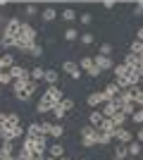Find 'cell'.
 <instances>
[{"label":"cell","instance_id":"1","mask_svg":"<svg viewBox=\"0 0 143 160\" xmlns=\"http://www.w3.org/2000/svg\"><path fill=\"white\" fill-rule=\"evenodd\" d=\"M36 43V29L29 24V22H24L21 24V33H19V38H17V50H21V53H29L31 50V46Z\"/></svg>","mask_w":143,"mask_h":160},{"label":"cell","instance_id":"2","mask_svg":"<svg viewBox=\"0 0 143 160\" xmlns=\"http://www.w3.org/2000/svg\"><path fill=\"white\" fill-rule=\"evenodd\" d=\"M21 24H24V22H21L19 17H10L7 24H5V29H2V36L17 41V38H19V33H21Z\"/></svg>","mask_w":143,"mask_h":160},{"label":"cell","instance_id":"3","mask_svg":"<svg viewBox=\"0 0 143 160\" xmlns=\"http://www.w3.org/2000/svg\"><path fill=\"white\" fill-rule=\"evenodd\" d=\"M98 129L95 127H91V124H86V127H81V146H86V148H91V146H95L98 143Z\"/></svg>","mask_w":143,"mask_h":160},{"label":"cell","instance_id":"4","mask_svg":"<svg viewBox=\"0 0 143 160\" xmlns=\"http://www.w3.org/2000/svg\"><path fill=\"white\" fill-rule=\"evenodd\" d=\"M12 93L17 100H21V103H26V100H31V91H29V81H14L12 84Z\"/></svg>","mask_w":143,"mask_h":160},{"label":"cell","instance_id":"5","mask_svg":"<svg viewBox=\"0 0 143 160\" xmlns=\"http://www.w3.org/2000/svg\"><path fill=\"white\" fill-rule=\"evenodd\" d=\"M26 136H29V139H34V141H43V139H48V134L43 132L41 122H31V124L26 127Z\"/></svg>","mask_w":143,"mask_h":160},{"label":"cell","instance_id":"6","mask_svg":"<svg viewBox=\"0 0 143 160\" xmlns=\"http://www.w3.org/2000/svg\"><path fill=\"white\" fill-rule=\"evenodd\" d=\"M10 74H12V79H14V81H31V69H29V67L14 65L12 69H10Z\"/></svg>","mask_w":143,"mask_h":160},{"label":"cell","instance_id":"7","mask_svg":"<svg viewBox=\"0 0 143 160\" xmlns=\"http://www.w3.org/2000/svg\"><path fill=\"white\" fill-rule=\"evenodd\" d=\"M57 105H60V103H55L53 98H48V96L43 93L41 98H38V105H36V110H38L41 115H45V112H53V110H55Z\"/></svg>","mask_w":143,"mask_h":160},{"label":"cell","instance_id":"8","mask_svg":"<svg viewBox=\"0 0 143 160\" xmlns=\"http://www.w3.org/2000/svg\"><path fill=\"white\" fill-rule=\"evenodd\" d=\"M105 103H107V98H105V93H102V91H93V93H88V98H86V105H91L93 110L102 108Z\"/></svg>","mask_w":143,"mask_h":160},{"label":"cell","instance_id":"9","mask_svg":"<svg viewBox=\"0 0 143 160\" xmlns=\"http://www.w3.org/2000/svg\"><path fill=\"white\" fill-rule=\"evenodd\" d=\"M93 62H95V67L100 69V72H105V69H115V60L112 58H107V55H95L93 58Z\"/></svg>","mask_w":143,"mask_h":160},{"label":"cell","instance_id":"10","mask_svg":"<svg viewBox=\"0 0 143 160\" xmlns=\"http://www.w3.org/2000/svg\"><path fill=\"white\" fill-rule=\"evenodd\" d=\"M62 72H67L72 79H81V67L76 65V62H72V60L62 62Z\"/></svg>","mask_w":143,"mask_h":160},{"label":"cell","instance_id":"11","mask_svg":"<svg viewBox=\"0 0 143 160\" xmlns=\"http://www.w3.org/2000/svg\"><path fill=\"white\" fill-rule=\"evenodd\" d=\"M112 139L117 141V143H131L134 141V134L129 132V129H124V127H119L115 134H112Z\"/></svg>","mask_w":143,"mask_h":160},{"label":"cell","instance_id":"12","mask_svg":"<svg viewBox=\"0 0 143 160\" xmlns=\"http://www.w3.org/2000/svg\"><path fill=\"white\" fill-rule=\"evenodd\" d=\"M102 93H105V98H107V100H117L119 96L124 93V91L117 86V81H112V84H107V86L102 88Z\"/></svg>","mask_w":143,"mask_h":160},{"label":"cell","instance_id":"13","mask_svg":"<svg viewBox=\"0 0 143 160\" xmlns=\"http://www.w3.org/2000/svg\"><path fill=\"white\" fill-rule=\"evenodd\" d=\"M14 65H17V62H14L12 53H2V55H0V72H10Z\"/></svg>","mask_w":143,"mask_h":160},{"label":"cell","instance_id":"14","mask_svg":"<svg viewBox=\"0 0 143 160\" xmlns=\"http://www.w3.org/2000/svg\"><path fill=\"white\" fill-rule=\"evenodd\" d=\"M43 93H45L48 98H53L55 103H62V100H64V96H62V88H60V86H48Z\"/></svg>","mask_w":143,"mask_h":160},{"label":"cell","instance_id":"15","mask_svg":"<svg viewBox=\"0 0 143 160\" xmlns=\"http://www.w3.org/2000/svg\"><path fill=\"white\" fill-rule=\"evenodd\" d=\"M117 129H119V127L115 124V120H112V117H105V120H102V124L98 127V132H102V134H115Z\"/></svg>","mask_w":143,"mask_h":160},{"label":"cell","instance_id":"16","mask_svg":"<svg viewBox=\"0 0 143 160\" xmlns=\"http://www.w3.org/2000/svg\"><path fill=\"white\" fill-rule=\"evenodd\" d=\"M100 112L105 115V117H115V115L119 112V105H117L115 100H107V103H105V105L100 108Z\"/></svg>","mask_w":143,"mask_h":160},{"label":"cell","instance_id":"17","mask_svg":"<svg viewBox=\"0 0 143 160\" xmlns=\"http://www.w3.org/2000/svg\"><path fill=\"white\" fill-rule=\"evenodd\" d=\"M48 136H50V139H62V136H64V124H62V122H53Z\"/></svg>","mask_w":143,"mask_h":160},{"label":"cell","instance_id":"18","mask_svg":"<svg viewBox=\"0 0 143 160\" xmlns=\"http://www.w3.org/2000/svg\"><path fill=\"white\" fill-rule=\"evenodd\" d=\"M48 155H50V158H55V160L64 158V146H62V143H50V148H48Z\"/></svg>","mask_w":143,"mask_h":160},{"label":"cell","instance_id":"19","mask_svg":"<svg viewBox=\"0 0 143 160\" xmlns=\"http://www.w3.org/2000/svg\"><path fill=\"white\" fill-rule=\"evenodd\" d=\"M112 72H115V79H122V77H129V74L134 72V69H131L129 65L119 62V65H115V69H112Z\"/></svg>","mask_w":143,"mask_h":160},{"label":"cell","instance_id":"20","mask_svg":"<svg viewBox=\"0 0 143 160\" xmlns=\"http://www.w3.org/2000/svg\"><path fill=\"white\" fill-rule=\"evenodd\" d=\"M102 120H105V115H102L100 110H91V115H88V124H91V127L98 129L102 124Z\"/></svg>","mask_w":143,"mask_h":160},{"label":"cell","instance_id":"21","mask_svg":"<svg viewBox=\"0 0 143 160\" xmlns=\"http://www.w3.org/2000/svg\"><path fill=\"white\" fill-rule=\"evenodd\" d=\"M129 158V143H117L115 146V160H126Z\"/></svg>","mask_w":143,"mask_h":160},{"label":"cell","instance_id":"22","mask_svg":"<svg viewBox=\"0 0 143 160\" xmlns=\"http://www.w3.org/2000/svg\"><path fill=\"white\" fill-rule=\"evenodd\" d=\"M57 14H60V12H57L53 5H48V7H43L41 19H43V22H55V19H57Z\"/></svg>","mask_w":143,"mask_h":160},{"label":"cell","instance_id":"23","mask_svg":"<svg viewBox=\"0 0 143 160\" xmlns=\"http://www.w3.org/2000/svg\"><path fill=\"white\" fill-rule=\"evenodd\" d=\"M60 17H62V22H67V24H72V22H74L76 17H79V14H76V10H74V7H64V10L60 12Z\"/></svg>","mask_w":143,"mask_h":160},{"label":"cell","instance_id":"24","mask_svg":"<svg viewBox=\"0 0 143 160\" xmlns=\"http://www.w3.org/2000/svg\"><path fill=\"white\" fill-rule=\"evenodd\" d=\"M57 79H60V74L55 72V69H45V79L43 81H45L48 86H57Z\"/></svg>","mask_w":143,"mask_h":160},{"label":"cell","instance_id":"25","mask_svg":"<svg viewBox=\"0 0 143 160\" xmlns=\"http://www.w3.org/2000/svg\"><path fill=\"white\" fill-rule=\"evenodd\" d=\"M124 65H129L131 69H136V67H141V58H138V55H134V53H129L126 58H124Z\"/></svg>","mask_w":143,"mask_h":160},{"label":"cell","instance_id":"26","mask_svg":"<svg viewBox=\"0 0 143 160\" xmlns=\"http://www.w3.org/2000/svg\"><path fill=\"white\" fill-rule=\"evenodd\" d=\"M143 151V143H138V141H131L129 143V158H138Z\"/></svg>","mask_w":143,"mask_h":160},{"label":"cell","instance_id":"27","mask_svg":"<svg viewBox=\"0 0 143 160\" xmlns=\"http://www.w3.org/2000/svg\"><path fill=\"white\" fill-rule=\"evenodd\" d=\"M45 79V69L43 67H31V81H43Z\"/></svg>","mask_w":143,"mask_h":160},{"label":"cell","instance_id":"28","mask_svg":"<svg viewBox=\"0 0 143 160\" xmlns=\"http://www.w3.org/2000/svg\"><path fill=\"white\" fill-rule=\"evenodd\" d=\"M79 36H81V33L76 31L74 27H69V29H64V41H79Z\"/></svg>","mask_w":143,"mask_h":160},{"label":"cell","instance_id":"29","mask_svg":"<svg viewBox=\"0 0 143 160\" xmlns=\"http://www.w3.org/2000/svg\"><path fill=\"white\" fill-rule=\"evenodd\" d=\"M0 84H2V86H12V84H14L12 74H10V72H0Z\"/></svg>","mask_w":143,"mask_h":160},{"label":"cell","instance_id":"30","mask_svg":"<svg viewBox=\"0 0 143 160\" xmlns=\"http://www.w3.org/2000/svg\"><path fill=\"white\" fill-rule=\"evenodd\" d=\"M79 38H81V43H83V46H91V43L95 41V36H93L91 31H83L81 36H79Z\"/></svg>","mask_w":143,"mask_h":160},{"label":"cell","instance_id":"31","mask_svg":"<svg viewBox=\"0 0 143 160\" xmlns=\"http://www.w3.org/2000/svg\"><path fill=\"white\" fill-rule=\"evenodd\" d=\"M17 41L14 38H7V36H0V48H14Z\"/></svg>","mask_w":143,"mask_h":160},{"label":"cell","instance_id":"32","mask_svg":"<svg viewBox=\"0 0 143 160\" xmlns=\"http://www.w3.org/2000/svg\"><path fill=\"white\" fill-rule=\"evenodd\" d=\"M83 69V72H88L91 67H95V62H93V58H81V65H79Z\"/></svg>","mask_w":143,"mask_h":160},{"label":"cell","instance_id":"33","mask_svg":"<svg viewBox=\"0 0 143 160\" xmlns=\"http://www.w3.org/2000/svg\"><path fill=\"white\" fill-rule=\"evenodd\" d=\"M112 120H115V124H117V127H124V122L129 120V117H126V115H124L122 110H119V112H117L115 117H112Z\"/></svg>","mask_w":143,"mask_h":160},{"label":"cell","instance_id":"34","mask_svg":"<svg viewBox=\"0 0 143 160\" xmlns=\"http://www.w3.org/2000/svg\"><path fill=\"white\" fill-rule=\"evenodd\" d=\"M131 120L136 122V124H143V108H141V105H138V108H136V112L131 115Z\"/></svg>","mask_w":143,"mask_h":160},{"label":"cell","instance_id":"35","mask_svg":"<svg viewBox=\"0 0 143 160\" xmlns=\"http://www.w3.org/2000/svg\"><path fill=\"white\" fill-rule=\"evenodd\" d=\"M110 141H115L112 139V134H98V143H100V146H105V143H110Z\"/></svg>","mask_w":143,"mask_h":160},{"label":"cell","instance_id":"36","mask_svg":"<svg viewBox=\"0 0 143 160\" xmlns=\"http://www.w3.org/2000/svg\"><path fill=\"white\" fill-rule=\"evenodd\" d=\"M29 55H34V58H41V55H43V48L38 46V43H34V46H31V50H29Z\"/></svg>","mask_w":143,"mask_h":160},{"label":"cell","instance_id":"37","mask_svg":"<svg viewBox=\"0 0 143 160\" xmlns=\"http://www.w3.org/2000/svg\"><path fill=\"white\" fill-rule=\"evenodd\" d=\"M53 115H55V117H57V120H62V117L67 115V110L62 108V103H60V105H57V108H55V110H53Z\"/></svg>","mask_w":143,"mask_h":160},{"label":"cell","instance_id":"38","mask_svg":"<svg viewBox=\"0 0 143 160\" xmlns=\"http://www.w3.org/2000/svg\"><path fill=\"white\" fill-rule=\"evenodd\" d=\"M24 14H26V17H34V14H38V7L36 5H26L24 7Z\"/></svg>","mask_w":143,"mask_h":160},{"label":"cell","instance_id":"39","mask_svg":"<svg viewBox=\"0 0 143 160\" xmlns=\"http://www.w3.org/2000/svg\"><path fill=\"white\" fill-rule=\"evenodd\" d=\"M91 22H93V14H91V12H81V24H83V27H88Z\"/></svg>","mask_w":143,"mask_h":160},{"label":"cell","instance_id":"40","mask_svg":"<svg viewBox=\"0 0 143 160\" xmlns=\"http://www.w3.org/2000/svg\"><path fill=\"white\" fill-rule=\"evenodd\" d=\"M100 55H107L110 58V55H112V46H110V43H102L100 46Z\"/></svg>","mask_w":143,"mask_h":160},{"label":"cell","instance_id":"41","mask_svg":"<svg viewBox=\"0 0 143 160\" xmlns=\"http://www.w3.org/2000/svg\"><path fill=\"white\" fill-rule=\"evenodd\" d=\"M7 122H10V112H0V129L7 127Z\"/></svg>","mask_w":143,"mask_h":160},{"label":"cell","instance_id":"42","mask_svg":"<svg viewBox=\"0 0 143 160\" xmlns=\"http://www.w3.org/2000/svg\"><path fill=\"white\" fill-rule=\"evenodd\" d=\"M62 108H64V110L69 112V110L74 108V100H72V98H64V100H62Z\"/></svg>","mask_w":143,"mask_h":160},{"label":"cell","instance_id":"43","mask_svg":"<svg viewBox=\"0 0 143 160\" xmlns=\"http://www.w3.org/2000/svg\"><path fill=\"white\" fill-rule=\"evenodd\" d=\"M86 74H88V77H93V79H98V77H100V69H98V67H91V69H88V72H86Z\"/></svg>","mask_w":143,"mask_h":160},{"label":"cell","instance_id":"44","mask_svg":"<svg viewBox=\"0 0 143 160\" xmlns=\"http://www.w3.org/2000/svg\"><path fill=\"white\" fill-rule=\"evenodd\" d=\"M134 14H136V17H138V14H143V0H141V2H136V7H134Z\"/></svg>","mask_w":143,"mask_h":160},{"label":"cell","instance_id":"45","mask_svg":"<svg viewBox=\"0 0 143 160\" xmlns=\"http://www.w3.org/2000/svg\"><path fill=\"white\" fill-rule=\"evenodd\" d=\"M136 41H141V43H143V27L136 29Z\"/></svg>","mask_w":143,"mask_h":160},{"label":"cell","instance_id":"46","mask_svg":"<svg viewBox=\"0 0 143 160\" xmlns=\"http://www.w3.org/2000/svg\"><path fill=\"white\" fill-rule=\"evenodd\" d=\"M50 124H53V122H41V127H43L45 134H50Z\"/></svg>","mask_w":143,"mask_h":160},{"label":"cell","instance_id":"47","mask_svg":"<svg viewBox=\"0 0 143 160\" xmlns=\"http://www.w3.org/2000/svg\"><path fill=\"white\" fill-rule=\"evenodd\" d=\"M136 141H138V143H143V127L138 129V134H136Z\"/></svg>","mask_w":143,"mask_h":160},{"label":"cell","instance_id":"48","mask_svg":"<svg viewBox=\"0 0 143 160\" xmlns=\"http://www.w3.org/2000/svg\"><path fill=\"white\" fill-rule=\"evenodd\" d=\"M102 7H105V10H112V7H115V2H112V0H107V2H102Z\"/></svg>","mask_w":143,"mask_h":160},{"label":"cell","instance_id":"49","mask_svg":"<svg viewBox=\"0 0 143 160\" xmlns=\"http://www.w3.org/2000/svg\"><path fill=\"white\" fill-rule=\"evenodd\" d=\"M138 105H141V108H143V96H141V100H138Z\"/></svg>","mask_w":143,"mask_h":160},{"label":"cell","instance_id":"50","mask_svg":"<svg viewBox=\"0 0 143 160\" xmlns=\"http://www.w3.org/2000/svg\"><path fill=\"white\" fill-rule=\"evenodd\" d=\"M43 160H55V158H50V155H45V158H43Z\"/></svg>","mask_w":143,"mask_h":160},{"label":"cell","instance_id":"51","mask_svg":"<svg viewBox=\"0 0 143 160\" xmlns=\"http://www.w3.org/2000/svg\"><path fill=\"white\" fill-rule=\"evenodd\" d=\"M60 160H69V158H67V155H64V158H60Z\"/></svg>","mask_w":143,"mask_h":160},{"label":"cell","instance_id":"52","mask_svg":"<svg viewBox=\"0 0 143 160\" xmlns=\"http://www.w3.org/2000/svg\"><path fill=\"white\" fill-rule=\"evenodd\" d=\"M81 160H86V158H81Z\"/></svg>","mask_w":143,"mask_h":160},{"label":"cell","instance_id":"53","mask_svg":"<svg viewBox=\"0 0 143 160\" xmlns=\"http://www.w3.org/2000/svg\"><path fill=\"white\" fill-rule=\"evenodd\" d=\"M0 86H2V84H0Z\"/></svg>","mask_w":143,"mask_h":160}]
</instances>
